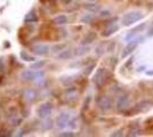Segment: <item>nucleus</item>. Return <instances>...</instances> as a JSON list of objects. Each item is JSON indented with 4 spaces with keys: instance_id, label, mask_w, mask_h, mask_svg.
Wrapping results in <instances>:
<instances>
[{
    "instance_id": "1",
    "label": "nucleus",
    "mask_w": 153,
    "mask_h": 137,
    "mask_svg": "<svg viewBox=\"0 0 153 137\" xmlns=\"http://www.w3.org/2000/svg\"><path fill=\"white\" fill-rule=\"evenodd\" d=\"M21 78L24 81H38L39 79H44V72L33 70L30 67V70H25L21 74Z\"/></svg>"
},
{
    "instance_id": "2",
    "label": "nucleus",
    "mask_w": 153,
    "mask_h": 137,
    "mask_svg": "<svg viewBox=\"0 0 153 137\" xmlns=\"http://www.w3.org/2000/svg\"><path fill=\"white\" fill-rule=\"evenodd\" d=\"M143 19V13L142 12H130L126 14L122 19V23L125 26H130L136 22H138Z\"/></svg>"
},
{
    "instance_id": "3",
    "label": "nucleus",
    "mask_w": 153,
    "mask_h": 137,
    "mask_svg": "<svg viewBox=\"0 0 153 137\" xmlns=\"http://www.w3.org/2000/svg\"><path fill=\"white\" fill-rule=\"evenodd\" d=\"M105 80H106V70H105L104 67L97 69V71L95 72V76H94V78H93L94 85H95L97 88H101V87L104 85Z\"/></svg>"
},
{
    "instance_id": "4",
    "label": "nucleus",
    "mask_w": 153,
    "mask_h": 137,
    "mask_svg": "<svg viewBox=\"0 0 153 137\" xmlns=\"http://www.w3.org/2000/svg\"><path fill=\"white\" fill-rule=\"evenodd\" d=\"M140 41H142V38H135V39L130 40V41L128 42V45L125 47L123 52H122V55H121L122 57L125 59V57H127L128 55H130V54L137 48V46L140 45Z\"/></svg>"
},
{
    "instance_id": "5",
    "label": "nucleus",
    "mask_w": 153,
    "mask_h": 137,
    "mask_svg": "<svg viewBox=\"0 0 153 137\" xmlns=\"http://www.w3.org/2000/svg\"><path fill=\"white\" fill-rule=\"evenodd\" d=\"M71 120H72V117H71L69 113L62 112L57 117V127L59 129H64V128L69 127Z\"/></svg>"
},
{
    "instance_id": "6",
    "label": "nucleus",
    "mask_w": 153,
    "mask_h": 137,
    "mask_svg": "<svg viewBox=\"0 0 153 137\" xmlns=\"http://www.w3.org/2000/svg\"><path fill=\"white\" fill-rule=\"evenodd\" d=\"M53 112V105L51 103H45V104L40 105V107L38 109V117L40 119H47Z\"/></svg>"
},
{
    "instance_id": "7",
    "label": "nucleus",
    "mask_w": 153,
    "mask_h": 137,
    "mask_svg": "<svg viewBox=\"0 0 153 137\" xmlns=\"http://www.w3.org/2000/svg\"><path fill=\"white\" fill-rule=\"evenodd\" d=\"M32 52L37 56H44L49 52V46L44 45V44H37V45L32 46Z\"/></svg>"
},
{
    "instance_id": "8",
    "label": "nucleus",
    "mask_w": 153,
    "mask_h": 137,
    "mask_svg": "<svg viewBox=\"0 0 153 137\" xmlns=\"http://www.w3.org/2000/svg\"><path fill=\"white\" fill-rule=\"evenodd\" d=\"M97 104H98V107L102 110L103 112H106L108 111L110 109H111V99L108 96H103L98 99V102H97Z\"/></svg>"
},
{
    "instance_id": "9",
    "label": "nucleus",
    "mask_w": 153,
    "mask_h": 137,
    "mask_svg": "<svg viewBox=\"0 0 153 137\" xmlns=\"http://www.w3.org/2000/svg\"><path fill=\"white\" fill-rule=\"evenodd\" d=\"M129 105V97L128 95H122L119 97L118 102H117V110L118 111H125Z\"/></svg>"
},
{
    "instance_id": "10",
    "label": "nucleus",
    "mask_w": 153,
    "mask_h": 137,
    "mask_svg": "<svg viewBox=\"0 0 153 137\" xmlns=\"http://www.w3.org/2000/svg\"><path fill=\"white\" fill-rule=\"evenodd\" d=\"M151 107H152V102H150V101H143V102H140V103H138V104L136 105L135 111L146 112V111H149Z\"/></svg>"
},
{
    "instance_id": "11",
    "label": "nucleus",
    "mask_w": 153,
    "mask_h": 137,
    "mask_svg": "<svg viewBox=\"0 0 153 137\" xmlns=\"http://www.w3.org/2000/svg\"><path fill=\"white\" fill-rule=\"evenodd\" d=\"M144 27H145V24H144V23H143V24H140L138 26H136L134 30H131V31H130V32L128 33L127 36L125 37V40H126V41H129L131 38H134L136 34H138L140 31H143V30H144Z\"/></svg>"
},
{
    "instance_id": "12",
    "label": "nucleus",
    "mask_w": 153,
    "mask_h": 137,
    "mask_svg": "<svg viewBox=\"0 0 153 137\" xmlns=\"http://www.w3.org/2000/svg\"><path fill=\"white\" fill-rule=\"evenodd\" d=\"M36 22H38V15H37L34 9H32L31 12H29L25 15L24 23H36Z\"/></svg>"
},
{
    "instance_id": "13",
    "label": "nucleus",
    "mask_w": 153,
    "mask_h": 137,
    "mask_svg": "<svg viewBox=\"0 0 153 137\" xmlns=\"http://www.w3.org/2000/svg\"><path fill=\"white\" fill-rule=\"evenodd\" d=\"M119 30V26L117 25V24H111V25H108L104 31H103L102 36L103 37H110V36H112L113 33H115L117 31Z\"/></svg>"
},
{
    "instance_id": "14",
    "label": "nucleus",
    "mask_w": 153,
    "mask_h": 137,
    "mask_svg": "<svg viewBox=\"0 0 153 137\" xmlns=\"http://www.w3.org/2000/svg\"><path fill=\"white\" fill-rule=\"evenodd\" d=\"M68 22H69V19H68V16L64 15V14L58 15V16H56V17L53 20V23L56 24V25H65Z\"/></svg>"
},
{
    "instance_id": "15",
    "label": "nucleus",
    "mask_w": 153,
    "mask_h": 137,
    "mask_svg": "<svg viewBox=\"0 0 153 137\" xmlns=\"http://www.w3.org/2000/svg\"><path fill=\"white\" fill-rule=\"evenodd\" d=\"M96 39V33L95 32H89L88 34H86V37L81 41V45H89L93 41H95Z\"/></svg>"
},
{
    "instance_id": "16",
    "label": "nucleus",
    "mask_w": 153,
    "mask_h": 137,
    "mask_svg": "<svg viewBox=\"0 0 153 137\" xmlns=\"http://www.w3.org/2000/svg\"><path fill=\"white\" fill-rule=\"evenodd\" d=\"M85 8L88 10V12H91V13H97L101 10V6L97 5L95 2H88L85 5Z\"/></svg>"
},
{
    "instance_id": "17",
    "label": "nucleus",
    "mask_w": 153,
    "mask_h": 137,
    "mask_svg": "<svg viewBox=\"0 0 153 137\" xmlns=\"http://www.w3.org/2000/svg\"><path fill=\"white\" fill-rule=\"evenodd\" d=\"M24 97L29 101V102H34L36 98H37V93L33 90V89H26L24 91Z\"/></svg>"
},
{
    "instance_id": "18",
    "label": "nucleus",
    "mask_w": 153,
    "mask_h": 137,
    "mask_svg": "<svg viewBox=\"0 0 153 137\" xmlns=\"http://www.w3.org/2000/svg\"><path fill=\"white\" fill-rule=\"evenodd\" d=\"M71 56H72V52H71L70 49H64V50H62V52L57 55V59L64 61V59H70Z\"/></svg>"
},
{
    "instance_id": "19",
    "label": "nucleus",
    "mask_w": 153,
    "mask_h": 137,
    "mask_svg": "<svg viewBox=\"0 0 153 137\" xmlns=\"http://www.w3.org/2000/svg\"><path fill=\"white\" fill-rule=\"evenodd\" d=\"M19 56H21V59H23V61H25V62H34V61H36L34 56L29 55L25 50H21V53H19Z\"/></svg>"
},
{
    "instance_id": "20",
    "label": "nucleus",
    "mask_w": 153,
    "mask_h": 137,
    "mask_svg": "<svg viewBox=\"0 0 153 137\" xmlns=\"http://www.w3.org/2000/svg\"><path fill=\"white\" fill-rule=\"evenodd\" d=\"M88 50H89V48H88V47H86V45H82L81 47L76 48L74 54H76V56H82V55H85V54H87Z\"/></svg>"
},
{
    "instance_id": "21",
    "label": "nucleus",
    "mask_w": 153,
    "mask_h": 137,
    "mask_svg": "<svg viewBox=\"0 0 153 137\" xmlns=\"http://www.w3.org/2000/svg\"><path fill=\"white\" fill-rule=\"evenodd\" d=\"M93 20H94V16H93L91 14H85L83 16H81L80 22L83 23V24H88V23H91Z\"/></svg>"
},
{
    "instance_id": "22",
    "label": "nucleus",
    "mask_w": 153,
    "mask_h": 137,
    "mask_svg": "<svg viewBox=\"0 0 153 137\" xmlns=\"http://www.w3.org/2000/svg\"><path fill=\"white\" fill-rule=\"evenodd\" d=\"M138 135H140V129L138 127H135L134 129H130V131L128 133L127 136L133 137V136H138Z\"/></svg>"
},
{
    "instance_id": "23",
    "label": "nucleus",
    "mask_w": 153,
    "mask_h": 137,
    "mask_svg": "<svg viewBox=\"0 0 153 137\" xmlns=\"http://www.w3.org/2000/svg\"><path fill=\"white\" fill-rule=\"evenodd\" d=\"M46 62L45 61H41V62H37V63H34L33 65L31 66V69L33 70H40V69H42L44 66H45Z\"/></svg>"
},
{
    "instance_id": "24",
    "label": "nucleus",
    "mask_w": 153,
    "mask_h": 137,
    "mask_svg": "<svg viewBox=\"0 0 153 137\" xmlns=\"http://www.w3.org/2000/svg\"><path fill=\"white\" fill-rule=\"evenodd\" d=\"M65 48V44H59V45H55L53 47V52L54 53H58L62 52V49Z\"/></svg>"
},
{
    "instance_id": "25",
    "label": "nucleus",
    "mask_w": 153,
    "mask_h": 137,
    "mask_svg": "<svg viewBox=\"0 0 153 137\" xmlns=\"http://www.w3.org/2000/svg\"><path fill=\"white\" fill-rule=\"evenodd\" d=\"M58 136H61V137H73L74 136V133H72V131H64V133H59V134H58Z\"/></svg>"
},
{
    "instance_id": "26",
    "label": "nucleus",
    "mask_w": 153,
    "mask_h": 137,
    "mask_svg": "<svg viewBox=\"0 0 153 137\" xmlns=\"http://www.w3.org/2000/svg\"><path fill=\"white\" fill-rule=\"evenodd\" d=\"M94 67H95V64H91V65L87 66V67H86V70H85V74H86V76H89Z\"/></svg>"
},
{
    "instance_id": "27",
    "label": "nucleus",
    "mask_w": 153,
    "mask_h": 137,
    "mask_svg": "<svg viewBox=\"0 0 153 137\" xmlns=\"http://www.w3.org/2000/svg\"><path fill=\"white\" fill-rule=\"evenodd\" d=\"M123 135H125V134H123V130H122V129H119V130L114 131V133H113L111 136H113V137H122Z\"/></svg>"
},
{
    "instance_id": "28",
    "label": "nucleus",
    "mask_w": 153,
    "mask_h": 137,
    "mask_svg": "<svg viewBox=\"0 0 153 137\" xmlns=\"http://www.w3.org/2000/svg\"><path fill=\"white\" fill-rule=\"evenodd\" d=\"M51 127H53V122H51V120L46 121L45 124H44V128H45V129H51Z\"/></svg>"
},
{
    "instance_id": "29",
    "label": "nucleus",
    "mask_w": 153,
    "mask_h": 137,
    "mask_svg": "<svg viewBox=\"0 0 153 137\" xmlns=\"http://www.w3.org/2000/svg\"><path fill=\"white\" fill-rule=\"evenodd\" d=\"M5 71V62H4V59L0 57V72Z\"/></svg>"
},
{
    "instance_id": "30",
    "label": "nucleus",
    "mask_w": 153,
    "mask_h": 137,
    "mask_svg": "<svg viewBox=\"0 0 153 137\" xmlns=\"http://www.w3.org/2000/svg\"><path fill=\"white\" fill-rule=\"evenodd\" d=\"M108 15H110V13H108V10H106V12H102V14H101L102 17H105V16H108Z\"/></svg>"
},
{
    "instance_id": "31",
    "label": "nucleus",
    "mask_w": 153,
    "mask_h": 137,
    "mask_svg": "<svg viewBox=\"0 0 153 137\" xmlns=\"http://www.w3.org/2000/svg\"><path fill=\"white\" fill-rule=\"evenodd\" d=\"M149 36H150V37H153V27L151 29V30H150V32H149Z\"/></svg>"
},
{
    "instance_id": "32",
    "label": "nucleus",
    "mask_w": 153,
    "mask_h": 137,
    "mask_svg": "<svg viewBox=\"0 0 153 137\" xmlns=\"http://www.w3.org/2000/svg\"><path fill=\"white\" fill-rule=\"evenodd\" d=\"M71 1H72V0H63V2H64V4H65V5H66V4L69 5V4H70Z\"/></svg>"
},
{
    "instance_id": "33",
    "label": "nucleus",
    "mask_w": 153,
    "mask_h": 137,
    "mask_svg": "<svg viewBox=\"0 0 153 137\" xmlns=\"http://www.w3.org/2000/svg\"><path fill=\"white\" fill-rule=\"evenodd\" d=\"M147 74H153V71H149L147 72Z\"/></svg>"
}]
</instances>
